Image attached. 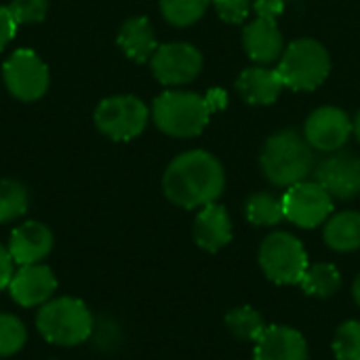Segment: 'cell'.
<instances>
[{"label":"cell","mask_w":360,"mask_h":360,"mask_svg":"<svg viewBox=\"0 0 360 360\" xmlns=\"http://www.w3.org/2000/svg\"><path fill=\"white\" fill-rule=\"evenodd\" d=\"M226 188V173L221 162L205 152V150H190L175 156L165 175H162V190L165 196L181 209H202L224 194Z\"/></svg>","instance_id":"6da1fadb"},{"label":"cell","mask_w":360,"mask_h":360,"mask_svg":"<svg viewBox=\"0 0 360 360\" xmlns=\"http://www.w3.org/2000/svg\"><path fill=\"white\" fill-rule=\"evenodd\" d=\"M262 171L276 188H291L314 173V154L306 137L295 131H281L266 139L262 150Z\"/></svg>","instance_id":"7a4b0ae2"},{"label":"cell","mask_w":360,"mask_h":360,"mask_svg":"<svg viewBox=\"0 0 360 360\" xmlns=\"http://www.w3.org/2000/svg\"><path fill=\"white\" fill-rule=\"evenodd\" d=\"M95 321L89 306L70 295L53 297L40 306L36 314V329L44 342L53 346L74 348L86 342L93 333Z\"/></svg>","instance_id":"3957f363"},{"label":"cell","mask_w":360,"mask_h":360,"mask_svg":"<svg viewBox=\"0 0 360 360\" xmlns=\"http://www.w3.org/2000/svg\"><path fill=\"white\" fill-rule=\"evenodd\" d=\"M211 99L192 91H165L152 103L154 124L169 137H196L209 124Z\"/></svg>","instance_id":"277c9868"},{"label":"cell","mask_w":360,"mask_h":360,"mask_svg":"<svg viewBox=\"0 0 360 360\" xmlns=\"http://www.w3.org/2000/svg\"><path fill=\"white\" fill-rule=\"evenodd\" d=\"M276 72L285 89L314 91L327 80L331 72V57L319 40L297 38L283 51Z\"/></svg>","instance_id":"5b68a950"},{"label":"cell","mask_w":360,"mask_h":360,"mask_svg":"<svg viewBox=\"0 0 360 360\" xmlns=\"http://www.w3.org/2000/svg\"><path fill=\"white\" fill-rule=\"evenodd\" d=\"M257 262L266 278L276 285H300L310 266L302 240L291 232L268 234L259 245Z\"/></svg>","instance_id":"8992f818"},{"label":"cell","mask_w":360,"mask_h":360,"mask_svg":"<svg viewBox=\"0 0 360 360\" xmlns=\"http://www.w3.org/2000/svg\"><path fill=\"white\" fill-rule=\"evenodd\" d=\"M93 120L97 131L108 139L131 141L146 131L150 120V110L135 95H114L99 101Z\"/></svg>","instance_id":"52a82bcc"},{"label":"cell","mask_w":360,"mask_h":360,"mask_svg":"<svg viewBox=\"0 0 360 360\" xmlns=\"http://www.w3.org/2000/svg\"><path fill=\"white\" fill-rule=\"evenodd\" d=\"M2 80L15 99L32 103L46 95L51 74L46 63L32 49H17L2 65Z\"/></svg>","instance_id":"ba28073f"},{"label":"cell","mask_w":360,"mask_h":360,"mask_svg":"<svg viewBox=\"0 0 360 360\" xmlns=\"http://www.w3.org/2000/svg\"><path fill=\"white\" fill-rule=\"evenodd\" d=\"M285 219L304 230H314L325 226V221L333 215V196L314 179L300 181L283 194Z\"/></svg>","instance_id":"9c48e42d"},{"label":"cell","mask_w":360,"mask_h":360,"mask_svg":"<svg viewBox=\"0 0 360 360\" xmlns=\"http://www.w3.org/2000/svg\"><path fill=\"white\" fill-rule=\"evenodd\" d=\"M154 78L165 86H179L192 82L202 70V55L188 42L160 44L150 59Z\"/></svg>","instance_id":"30bf717a"},{"label":"cell","mask_w":360,"mask_h":360,"mask_svg":"<svg viewBox=\"0 0 360 360\" xmlns=\"http://www.w3.org/2000/svg\"><path fill=\"white\" fill-rule=\"evenodd\" d=\"M350 135H352V120L344 110L335 105L316 108L304 124L306 141L310 143L312 150L319 152L342 150L350 139Z\"/></svg>","instance_id":"8fae6325"},{"label":"cell","mask_w":360,"mask_h":360,"mask_svg":"<svg viewBox=\"0 0 360 360\" xmlns=\"http://www.w3.org/2000/svg\"><path fill=\"white\" fill-rule=\"evenodd\" d=\"M316 181L338 200H350L360 194V158L350 150L331 152L314 169Z\"/></svg>","instance_id":"7c38bea8"},{"label":"cell","mask_w":360,"mask_h":360,"mask_svg":"<svg viewBox=\"0 0 360 360\" xmlns=\"http://www.w3.org/2000/svg\"><path fill=\"white\" fill-rule=\"evenodd\" d=\"M6 289H8L11 300L17 306L36 308L53 300L57 291V278H55V272L44 264L19 266V270L13 274Z\"/></svg>","instance_id":"4fadbf2b"},{"label":"cell","mask_w":360,"mask_h":360,"mask_svg":"<svg viewBox=\"0 0 360 360\" xmlns=\"http://www.w3.org/2000/svg\"><path fill=\"white\" fill-rule=\"evenodd\" d=\"M253 360H310V350L297 329L272 325L255 342Z\"/></svg>","instance_id":"5bb4252c"},{"label":"cell","mask_w":360,"mask_h":360,"mask_svg":"<svg viewBox=\"0 0 360 360\" xmlns=\"http://www.w3.org/2000/svg\"><path fill=\"white\" fill-rule=\"evenodd\" d=\"M6 249L17 266L40 264L53 251V232L40 221H25L11 232Z\"/></svg>","instance_id":"9a60e30c"},{"label":"cell","mask_w":360,"mask_h":360,"mask_svg":"<svg viewBox=\"0 0 360 360\" xmlns=\"http://www.w3.org/2000/svg\"><path fill=\"white\" fill-rule=\"evenodd\" d=\"M243 46L247 55L257 63V65H268L281 59L285 51L283 34L276 25L274 19H264L255 17L251 23L245 25L243 32Z\"/></svg>","instance_id":"2e32d148"},{"label":"cell","mask_w":360,"mask_h":360,"mask_svg":"<svg viewBox=\"0 0 360 360\" xmlns=\"http://www.w3.org/2000/svg\"><path fill=\"white\" fill-rule=\"evenodd\" d=\"M194 243L207 251V253H217L232 240V219L226 211V207L211 202L202 207L194 219L192 228Z\"/></svg>","instance_id":"e0dca14e"},{"label":"cell","mask_w":360,"mask_h":360,"mask_svg":"<svg viewBox=\"0 0 360 360\" xmlns=\"http://www.w3.org/2000/svg\"><path fill=\"white\" fill-rule=\"evenodd\" d=\"M236 89L247 103L253 105H270L278 99L281 91L285 89L276 70L270 68H247L236 80Z\"/></svg>","instance_id":"ac0fdd59"},{"label":"cell","mask_w":360,"mask_h":360,"mask_svg":"<svg viewBox=\"0 0 360 360\" xmlns=\"http://www.w3.org/2000/svg\"><path fill=\"white\" fill-rule=\"evenodd\" d=\"M118 46L124 51V55L137 63H146L152 59V55L158 49L152 23L146 17H131L122 23L118 32Z\"/></svg>","instance_id":"d6986e66"},{"label":"cell","mask_w":360,"mask_h":360,"mask_svg":"<svg viewBox=\"0 0 360 360\" xmlns=\"http://www.w3.org/2000/svg\"><path fill=\"white\" fill-rule=\"evenodd\" d=\"M323 238L329 249L338 253H352L360 249V213L342 211L325 221Z\"/></svg>","instance_id":"ffe728a7"},{"label":"cell","mask_w":360,"mask_h":360,"mask_svg":"<svg viewBox=\"0 0 360 360\" xmlns=\"http://www.w3.org/2000/svg\"><path fill=\"white\" fill-rule=\"evenodd\" d=\"M300 285L306 295H312L319 300H329L342 289V274L333 264L319 262V264L308 266Z\"/></svg>","instance_id":"44dd1931"},{"label":"cell","mask_w":360,"mask_h":360,"mask_svg":"<svg viewBox=\"0 0 360 360\" xmlns=\"http://www.w3.org/2000/svg\"><path fill=\"white\" fill-rule=\"evenodd\" d=\"M245 215L253 226H276L285 219L283 196L274 192H255L245 202Z\"/></svg>","instance_id":"7402d4cb"},{"label":"cell","mask_w":360,"mask_h":360,"mask_svg":"<svg viewBox=\"0 0 360 360\" xmlns=\"http://www.w3.org/2000/svg\"><path fill=\"white\" fill-rule=\"evenodd\" d=\"M224 321H226L228 331L236 340L251 342V344H255L264 335V331L268 329L264 316L255 308H251V306H238V308L230 310Z\"/></svg>","instance_id":"603a6c76"},{"label":"cell","mask_w":360,"mask_h":360,"mask_svg":"<svg viewBox=\"0 0 360 360\" xmlns=\"http://www.w3.org/2000/svg\"><path fill=\"white\" fill-rule=\"evenodd\" d=\"M30 205L27 190L17 179H0V224H8L25 215Z\"/></svg>","instance_id":"cb8c5ba5"},{"label":"cell","mask_w":360,"mask_h":360,"mask_svg":"<svg viewBox=\"0 0 360 360\" xmlns=\"http://www.w3.org/2000/svg\"><path fill=\"white\" fill-rule=\"evenodd\" d=\"M209 4L211 0H160V13L171 25L188 27L205 15Z\"/></svg>","instance_id":"d4e9b609"},{"label":"cell","mask_w":360,"mask_h":360,"mask_svg":"<svg viewBox=\"0 0 360 360\" xmlns=\"http://www.w3.org/2000/svg\"><path fill=\"white\" fill-rule=\"evenodd\" d=\"M27 342V329L15 314L0 312V359L15 356Z\"/></svg>","instance_id":"484cf974"},{"label":"cell","mask_w":360,"mask_h":360,"mask_svg":"<svg viewBox=\"0 0 360 360\" xmlns=\"http://www.w3.org/2000/svg\"><path fill=\"white\" fill-rule=\"evenodd\" d=\"M333 354L338 360H360V321H346L333 338Z\"/></svg>","instance_id":"4316f807"},{"label":"cell","mask_w":360,"mask_h":360,"mask_svg":"<svg viewBox=\"0 0 360 360\" xmlns=\"http://www.w3.org/2000/svg\"><path fill=\"white\" fill-rule=\"evenodd\" d=\"M6 6L17 23H38L49 11V0H11Z\"/></svg>","instance_id":"83f0119b"},{"label":"cell","mask_w":360,"mask_h":360,"mask_svg":"<svg viewBox=\"0 0 360 360\" xmlns=\"http://www.w3.org/2000/svg\"><path fill=\"white\" fill-rule=\"evenodd\" d=\"M219 17L228 23H243L251 13V0H211Z\"/></svg>","instance_id":"f1b7e54d"},{"label":"cell","mask_w":360,"mask_h":360,"mask_svg":"<svg viewBox=\"0 0 360 360\" xmlns=\"http://www.w3.org/2000/svg\"><path fill=\"white\" fill-rule=\"evenodd\" d=\"M17 21L8 6H0V51H4L17 34Z\"/></svg>","instance_id":"f546056e"},{"label":"cell","mask_w":360,"mask_h":360,"mask_svg":"<svg viewBox=\"0 0 360 360\" xmlns=\"http://www.w3.org/2000/svg\"><path fill=\"white\" fill-rule=\"evenodd\" d=\"M253 11L257 17L274 19L285 11V0H253Z\"/></svg>","instance_id":"4dcf8cb0"},{"label":"cell","mask_w":360,"mask_h":360,"mask_svg":"<svg viewBox=\"0 0 360 360\" xmlns=\"http://www.w3.org/2000/svg\"><path fill=\"white\" fill-rule=\"evenodd\" d=\"M13 266H15V262H13V257L8 253V249L0 243V291L6 289L11 278H13V274H15Z\"/></svg>","instance_id":"1f68e13d"},{"label":"cell","mask_w":360,"mask_h":360,"mask_svg":"<svg viewBox=\"0 0 360 360\" xmlns=\"http://www.w3.org/2000/svg\"><path fill=\"white\" fill-rule=\"evenodd\" d=\"M352 297H354L356 306L360 308V274L354 278V285H352Z\"/></svg>","instance_id":"d6a6232c"},{"label":"cell","mask_w":360,"mask_h":360,"mask_svg":"<svg viewBox=\"0 0 360 360\" xmlns=\"http://www.w3.org/2000/svg\"><path fill=\"white\" fill-rule=\"evenodd\" d=\"M352 135H356V139H359L360 143V112L354 116V120H352Z\"/></svg>","instance_id":"836d02e7"}]
</instances>
